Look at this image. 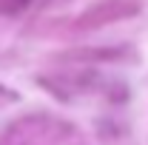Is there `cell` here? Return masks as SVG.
I'll list each match as a JSON object with an SVG mask.
<instances>
[{
	"label": "cell",
	"instance_id": "cell-2",
	"mask_svg": "<svg viewBox=\"0 0 148 145\" xmlns=\"http://www.w3.org/2000/svg\"><path fill=\"white\" fill-rule=\"evenodd\" d=\"M29 6V0H0V14H17Z\"/></svg>",
	"mask_w": 148,
	"mask_h": 145
},
{
	"label": "cell",
	"instance_id": "cell-1",
	"mask_svg": "<svg viewBox=\"0 0 148 145\" xmlns=\"http://www.w3.org/2000/svg\"><path fill=\"white\" fill-rule=\"evenodd\" d=\"M137 12L134 3H108V6H94L88 14H83L80 26H103V23H111V20H120V17H128Z\"/></svg>",
	"mask_w": 148,
	"mask_h": 145
}]
</instances>
